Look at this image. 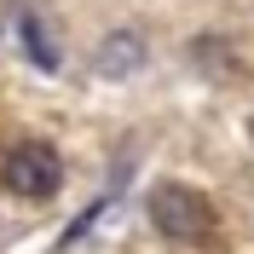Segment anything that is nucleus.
<instances>
[{
  "label": "nucleus",
  "mask_w": 254,
  "mask_h": 254,
  "mask_svg": "<svg viewBox=\"0 0 254 254\" xmlns=\"http://www.w3.org/2000/svg\"><path fill=\"white\" fill-rule=\"evenodd\" d=\"M150 225L168 243H190V249H220V214L202 190L190 185H156L150 190Z\"/></svg>",
  "instance_id": "f257e3e1"
},
{
  "label": "nucleus",
  "mask_w": 254,
  "mask_h": 254,
  "mask_svg": "<svg viewBox=\"0 0 254 254\" xmlns=\"http://www.w3.org/2000/svg\"><path fill=\"white\" fill-rule=\"evenodd\" d=\"M0 185L12 190V196H23V202H47L64 185V162H58L52 144H17L0 162Z\"/></svg>",
  "instance_id": "f03ea898"
},
{
  "label": "nucleus",
  "mask_w": 254,
  "mask_h": 254,
  "mask_svg": "<svg viewBox=\"0 0 254 254\" xmlns=\"http://www.w3.org/2000/svg\"><path fill=\"white\" fill-rule=\"evenodd\" d=\"M23 35H29V52H35V64H41V69H58V58H52V47H47V29H41V23H23Z\"/></svg>",
  "instance_id": "7ed1b4c3"
}]
</instances>
